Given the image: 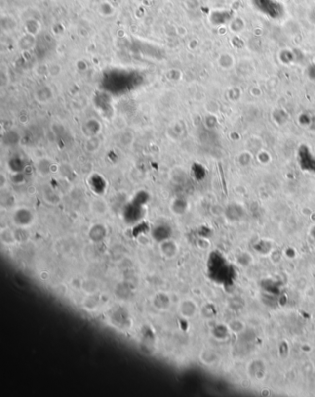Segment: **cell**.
Masks as SVG:
<instances>
[{
    "mask_svg": "<svg viewBox=\"0 0 315 397\" xmlns=\"http://www.w3.org/2000/svg\"><path fill=\"white\" fill-rule=\"evenodd\" d=\"M300 156V163L302 169L315 172V158H314L311 153L305 146H302L299 152Z\"/></svg>",
    "mask_w": 315,
    "mask_h": 397,
    "instance_id": "6da1fadb",
    "label": "cell"
}]
</instances>
